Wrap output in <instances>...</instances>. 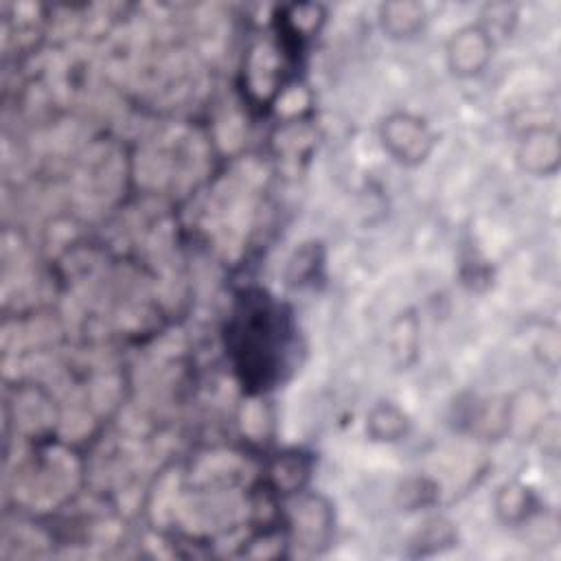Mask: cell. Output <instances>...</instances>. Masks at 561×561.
Segmentation results:
<instances>
[{"label":"cell","mask_w":561,"mask_h":561,"mask_svg":"<svg viewBox=\"0 0 561 561\" xmlns=\"http://www.w3.org/2000/svg\"><path fill=\"white\" fill-rule=\"evenodd\" d=\"M381 142L397 162L419 164L430 156L434 147V136L423 118L397 112L383 118Z\"/></svg>","instance_id":"cell-1"},{"label":"cell","mask_w":561,"mask_h":561,"mask_svg":"<svg viewBox=\"0 0 561 561\" xmlns=\"http://www.w3.org/2000/svg\"><path fill=\"white\" fill-rule=\"evenodd\" d=\"M449 68L458 77H473L482 72L491 57V39L489 33L480 26H467L454 33L449 48Z\"/></svg>","instance_id":"cell-2"},{"label":"cell","mask_w":561,"mask_h":561,"mask_svg":"<svg viewBox=\"0 0 561 561\" xmlns=\"http://www.w3.org/2000/svg\"><path fill=\"white\" fill-rule=\"evenodd\" d=\"M522 167L535 175H550L559 167V136L554 129H530L517 153Z\"/></svg>","instance_id":"cell-3"}]
</instances>
